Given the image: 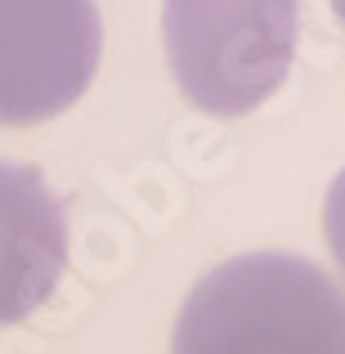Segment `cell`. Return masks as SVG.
I'll list each match as a JSON object with an SVG mask.
<instances>
[{"instance_id":"obj_1","label":"cell","mask_w":345,"mask_h":354,"mask_svg":"<svg viewBox=\"0 0 345 354\" xmlns=\"http://www.w3.org/2000/svg\"><path fill=\"white\" fill-rule=\"evenodd\" d=\"M171 354H345V292L305 256H233L180 305Z\"/></svg>"},{"instance_id":"obj_2","label":"cell","mask_w":345,"mask_h":354,"mask_svg":"<svg viewBox=\"0 0 345 354\" xmlns=\"http://www.w3.org/2000/svg\"><path fill=\"white\" fill-rule=\"evenodd\" d=\"M296 0H166V63L193 108L247 117L287 81L296 59Z\"/></svg>"},{"instance_id":"obj_3","label":"cell","mask_w":345,"mask_h":354,"mask_svg":"<svg viewBox=\"0 0 345 354\" xmlns=\"http://www.w3.org/2000/svg\"><path fill=\"white\" fill-rule=\"evenodd\" d=\"M104 54L95 0H0V126H36L90 90Z\"/></svg>"},{"instance_id":"obj_4","label":"cell","mask_w":345,"mask_h":354,"mask_svg":"<svg viewBox=\"0 0 345 354\" xmlns=\"http://www.w3.org/2000/svg\"><path fill=\"white\" fill-rule=\"evenodd\" d=\"M68 265L63 207L32 166L0 162V328H14L54 296Z\"/></svg>"},{"instance_id":"obj_5","label":"cell","mask_w":345,"mask_h":354,"mask_svg":"<svg viewBox=\"0 0 345 354\" xmlns=\"http://www.w3.org/2000/svg\"><path fill=\"white\" fill-rule=\"evenodd\" d=\"M323 234H328L332 260H337L341 274H345V171L337 175V180H332L328 202H323Z\"/></svg>"},{"instance_id":"obj_6","label":"cell","mask_w":345,"mask_h":354,"mask_svg":"<svg viewBox=\"0 0 345 354\" xmlns=\"http://www.w3.org/2000/svg\"><path fill=\"white\" fill-rule=\"evenodd\" d=\"M332 14H337V23L345 27V0H332Z\"/></svg>"}]
</instances>
